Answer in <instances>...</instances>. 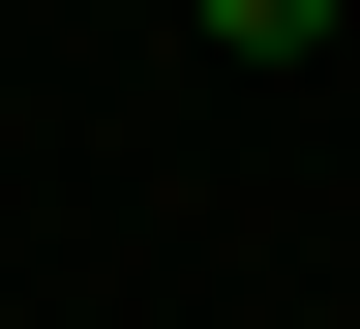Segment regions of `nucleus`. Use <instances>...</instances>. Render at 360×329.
Returning a JSON list of instances; mask_svg holds the SVG:
<instances>
[{
    "mask_svg": "<svg viewBox=\"0 0 360 329\" xmlns=\"http://www.w3.org/2000/svg\"><path fill=\"white\" fill-rule=\"evenodd\" d=\"M210 30H240V60H330V0H210Z\"/></svg>",
    "mask_w": 360,
    "mask_h": 329,
    "instance_id": "1",
    "label": "nucleus"
}]
</instances>
